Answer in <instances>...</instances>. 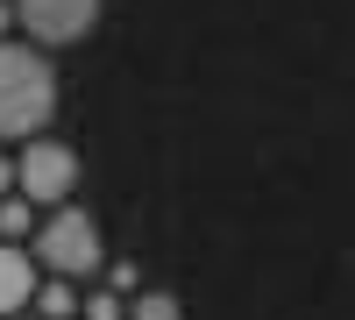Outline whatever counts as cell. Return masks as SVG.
Returning a JSON list of instances; mask_svg holds the SVG:
<instances>
[{
	"mask_svg": "<svg viewBox=\"0 0 355 320\" xmlns=\"http://www.w3.org/2000/svg\"><path fill=\"white\" fill-rule=\"evenodd\" d=\"M57 121V65L50 50L8 36L0 43V142H36Z\"/></svg>",
	"mask_w": 355,
	"mask_h": 320,
	"instance_id": "6da1fadb",
	"label": "cell"
},
{
	"mask_svg": "<svg viewBox=\"0 0 355 320\" xmlns=\"http://www.w3.org/2000/svg\"><path fill=\"white\" fill-rule=\"evenodd\" d=\"M28 249H36V264L50 278H64V285H93L107 271V242H100V221L85 214V207H50L36 221V235H28Z\"/></svg>",
	"mask_w": 355,
	"mask_h": 320,
	"instance_id": "7a4b0ae2",
	"label": "cell"
},
{
	"mask_svg": "<svg viewBox=\"0 0 355 320\" xmlns=\"http://www.w3.org/2000/svg\"><path fill=\"white\" fill-rule=\"evenodd\" d=\"M15 192L36 214L71 207V192H78V150H71V142H50V135L21 142V150H15Z\"/></svg>",
	"mask_w": 355,
	"mask_h": 320,
	"instance_id": "3957f363",
	"label": "cell"
},
{
	"mask_svg": "<svg viewBox=\"0 0 355 320\" xmlns=\"http://www.w3.org/2000/svg\"><path fill=\"white\" fill-rule=\"evenodd\" d=\"M8 8H15L21 43H36V50H71V43H85V36L100 28L107 0H8Z\"/></svg>",
	"mask_w": 355,
	"mask_h": 320,
	"instance_id": "277c9868",
	"label": "cell"
},
{
	"mask_svg": "<svg viewBox=\"0 0 355 320\" xmlns=\"http://www.w3.org/2000/svg\"><path fill=\"white\" fill-rule=\"evenodd\" d=\"M28 292H36V256H28L21 242H0V320L21 313Z\"/></svg>",
	"mask_w": 355,
	"mask_h": 320,
	"instance_id": "5b68a950",
	"label": "cell"
},
{
	"mask_svg": "<svg viewBox=\"0 0 355 320\" xmlns=\"http://www.w3.org/2000/svg\"><path fill=\"white\" fill-rule=\"evenodd\" d=\"M28 313H36V320H78V285H64V278H36Z\"/></svg>",
	"mask_w": 355,
	"mask_h": 320,
	"instance_id": "8992f818",
	"label": "cell"
},
{
	"mask_svg": "<svg viewBox=\"0 0 355 320\" xmlns=\"http://www.w3.org/2000/svg\"><path fill=\"white\" fill-rule=\"evenodd\" d=\"M128 320H185V299L171 285H142V292H128Z\"/></svg>",
	"mask_w": 355,
	"mask_h": 320,
	"instance_id": "52a82bcc",
	"label": "cell"
},
{
	"mask_svg": "<svg viewBox=\"0 0 355 320\" xmlns=\"http://www.w3.org/2000/svg\"><path fill=\"white\" fill-rule=\"evenodd\" d=\"M36 221H43V214L28 207L21 192H8V199H0V242H21V249H28V235H36Z\"/></svg>",
	"mask_w": 355,
	"mask_h": 320,
	"instance_id": "ba28073f",
	"label": "cell"
},
{
	"mask_svg": "<svg viewBox=\"0 0 355 320\" xmlns=\"http://www.w3.org/2000/svg\"><path fill=\"white\" fill-rule=\"evenodd\" d=\"M78 320H128V299L107 292V285L100 292H78Z\"/></svg>",
	"mask_w": 355,
	"mask_h": 320,
	"instance_id": "9c48e42d",
	"label": "cell"
},
{
	"mask_svg": "<svg viewBox=\"0 0 355 320\" xmlns=\"http://www.w3.org/2000/svg\"><path fill=\"white\" fill-rule=\"evenodd\" d=\"M107 292H121V299L142 292V271H135V264H114V271H107Z\"/></svg>",
	"mask_w": 355,
	"mask_h": 320,
	"instance_id": "30bf717a",
	"label": "cell"
},
{
	"mask_svg": "<svg viewBox=\"0 0 355 320\" xmlns=\"http://www.w3.org/2000/svg\"><path fill=\"white\" fill-rule=\"evenodd\" d=\"M15 192V157H0V199Z\"/></svg>",
	"mask_w": 355,
	"mask_h": 320,
	"instance_id": "8fae6325",
	"label": "cell"
},
{
	"mask_svg": "<svg viewBox=\"0 0 355 320\" xmlns=\"http://www.w3.org/2000/svg\"><path fill=\"white\" fill-rule=\"evenodd\" d=\"M15 36V8H8V0H0V43H8Z\"/></svg>",
	"mask_w": 355,
	"mask_h": 320,
	"instance_id": "7c38bea8",
	"label": "cell"
},
{
	"mask_svg": "<svg viewBox=\"0 0 355 320\" xmlns=\"http://www.w3.org/2000/svg\"><path fill=\"white\" fill-rule=\"evenodd\" d=\"M21 320H36V313H21Z\"/></svg>",
	"mask_w": 355,
	"mask_h": 320,
	"instance_id": "4fadbf2b",
	"label": "cell"
}]
</instances>
